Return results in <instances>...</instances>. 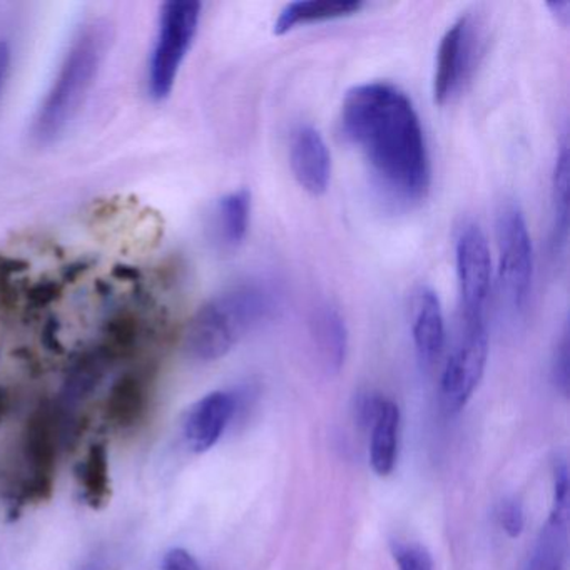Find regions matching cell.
<instances>
[{"instance_id": "obj_1", "label": "cell", "mask_w": 570, "mask_h": 570, "mask_svg": "<svg viewBox=\"0 0 570 570\" xmlns=\"http://www.w3.org/2000/svg\"><path fill=\"white\" fill-rule=\"evenodd\" d=\"M342 131L358 148L386 199L412 208L432 185L429 146L412 99L390 82H365L346 92Z\"/></svg>"}, {"instance_id": "obj_2", "label": "cell", "mask_w": 570, "mask_h": 570, "mask_svg": "<svg viewBox=\"0 0 570 570\" xmlns=\"http://www.w3.org/2000/svg\"><path fill=\"white\" fill-rule=\"evenodd\" d=\"M275 293L258 282L238 283L209 298L189 322L185 350L196 362L225 358L275 312Z\"/></svg>"}, {"instance_id": "obj_3", "label": "cell", "mask_w": 570, "mask_h": 570, "mask_svg": "<svg viewBox=\"0 0 570 570\" xmlns=\"http://www.w3.org/2000/svg\"><path fill=\"white\" fill-rule=\"evenodd\" d=\"M108 46L109 28L102 22H88L76 32L32 122V136L39 145L58 141L78 118Z\"/></svg>"}, {"instance_id": "obj_4", "label": "cell", "mask_w": 570, "mask_h": 570, "mask_svg": "<svg viewBox=\"0 0 570 570\" xmlns=\"http://www.w3.org/2000/svg\"><path fill=\"white\" fill-rule=\"evenodd\" d=\"M61 422L51 406L36 410L21 436V472L2 485L12 503L46 502L55 493L61 449Z\"/></svg>"}, {"instance_id": "obj_5", "label": "cell", "mask_w": 570, "mask_h": 570, "mask_svg": "<svg viewBox=\"0 0 570 570\" xmlns=\"http://www.w3.org/2000/svg\"><path fill=\"white\" fill-rule=\"evenodd\" d=\"M202 2L171 0L161 6L155 45L148 62V92L165 101L175 89L181 66L198 35Z\"/></svg>"}, {"instance_id": "obj_6", "label": "cell", "mask_w": 570, "mask_h": 570, "mask_svg": "<svg viewBox=\"0 0 570 570\" xmlns=\"http://www.w3.org/2000/svg\"><path fill=\"white\" fill-rule=\"evenodd\" d=\"M500 295L513 312H522L533 283V245L525 215L515 203H505L497 215Z\"/></svg>"}, {"instance_id": "obj_7", "label": "cell", "mask_w": 570, "mask_h": 570, "mask_svg": "<svg viewBox=\"0 0 570 570\" xmlns=\"http://www.w3.org/2000/svg\"><path fill=\"white\" fill-rule=\"evenodd\" d=\"M462 332L440 376V405L446 415H455L472 399L489 358L485 320H462Z\"/></svg>"}, {"instance_id": "obj_8", "label": "cell", "mask_w": 570, "mask_h": 570, "mask_svg": "<svg viewBox=\"0 0 570 570\" xmlns=\"http://www.w3.org/2000/svg\"><path fill=\"white\" fill-rule=\"evenodd\" d=\"M455 266L462 320H485L492 288V253L485 233L475 223H466L460 228Z\"/></svg>"}, {"instance_id": "obj_9", "label": "cell", "mask_w": 570, "mask_h": 570, "mask_svg": "<svg viewBox=\"0 0 570 570\" xmlns=\"http://www.w3.org/2000/svg\"><path fill=\"white\" fill-rule=\"evenodd\" d=\"M479 52V24L472 16H462L440 39L433 72V99L436 105H446L465 88L475 69Z\"/></svg>"}, {"instance_id": "obj_10", "label": "cell", "mask_w": 570, "mask_h": 570, "mask_svg": "<svg viewBox=\"0 0 570 570\" xmlns=\"http://www.w3.org/2000/svg\"><path fill=\"white\" fill-rule=\"evenodd\" d=\"M289 166L296 183L312 196L328 191L332 155L322 132L312 125H299L289 138Z\"/></svg>"}, {"instance_id": "obj_11", "label": "cell", "mask_w": 570, "mask_h": 570, "mask_svg": "<svg viewBox=\"0 0 570 570\" xmlns=\"http://www.w3.org/2000/svg\"><path fill=\"white\" fill-rule=\"evenodd\" d=\"M410 328L416 358L423 368H430L445 350L446 330L442 302L429 286H420L412 295Z\"/></svg>"}, {"instance_id": "obj_12", "label": "cell", "mask_w": 570, "mask_h": 570, "mask_svg": "<svg viewBox=\"0 0 570 570\" xmlns=\"http://www.w3.org/2000/svg\"><path fill=\"white\" fill-rule=\"evenodd\" d=\"M238 410V396L232 392L208 393L189 409L185 419V439L196 453L212 450L225 433Z\"/></svg>"}, {"instance_id": "obj_13", "label": "cell", "mask_w": 570, "mask_h": 570, "mask_svg": "<svg viewBox=\"0 0 570 570\" xmlns=\"http://www.w3.org/2000/svg\"><path fill=\"white\" fill-rule=\"evenodd\" d=\"M252 222V195L246 189L226 193L213 206L209 233L223 252H235L245 243Z\"/></svg>"}, {"instance_id": "obj_14", "label": "cell", "mask_w": 570, "mask_h": 570, "mask_svg": "<svg viewBox=\"0 0 570 570\" xmlns=\"http://www.w3.org/2000/svg\"><path fill=\"white\" fill-rule=\"evenodd\" d=\"M309 333L320 362L330 373H338L348 355V328L338 308L323 303L313 309Z\"/></svg>"}, {"instance_id": "obj_15", "label": "cell", "mask_w": 570, "mask_h": 570, "mask_svg": "<svg viewBox=\"0 0 570 570\" xmlns=\"http://www.w3.org/2000/svg\"><path fill=\"white\" fill-rule=\"evenodd\" d=\"M365 8L360 0H298L286 4L273 24L276 36H285L302 26L352 18Z\"/></svg>"}, {"instance_id": "obj_16", "label": "cell", "mask_w": 570, "mask_h": 570, "mask_svg": "<svg viewBox=\"0 0 570 570\" xmlns=\"http://www.w3.org/2000/svg\"><path fill=\"white\" fill-rule=\"evenodd\" d=\"M148 385L136 373H126L109 392L106 420L119 430L132 429L141 422L148 410Z\"/></svg>"}, {"instance_id": "obj_17", "label": "cell", "mask_w": 570, "mask_h": 570, "mask_svg": "<svg viewBox=\"0 0 570 570\" xmlns=\"http://www.w3.org/2000/svg\"><path fill=\"white\" fill-rule=\"evenodd\" d=\"M400 422L402 415L399 405L386 399L370 429V465L379 476H389L395 470L399 460Z\"/></svg>"}, {"instance_id": "obj_18", "label": "cell", "mask_w": 570, "mask_h": 570, "mask_svg": "<svg viewBox=\"0 0 570 570\" xmlns=\"http://www.w3.org/2000/svg\"><path fill=\"white\" fill-rule=\"evenodd\" d=\"M569 507H552L525 570H563L569 546Z\"/></svg>"}, {"instance_id": "obj_19", "label": "cell", "mask_w": 570, "mask_h": 570, "mask_svg": "<svg viewBox=\"0 0 570 570\" xmlns=\"http://www.w3.org/2000/svg\"><path fill=\"white\" fill-rule=\"evenodd\" d=\"M569 146L563 142L557 153L550 188V208H552V242L553 253L560 255L566 249L569 238Z\"/></svg>"}, {"instance_id": "obj_20", "label": "cell", "mask_w": 570, "mask_h": 570, "mask_svg": "<svg viewBox=\"0 0 570 570\" xmlns=\"http://www.w3.org/2000/svg\"><path fill=\"white\" fill-rule=\"evenodd\" d=\"M82 500L99 510L111 500V473H109L108 449L105 443H95L78 470Z\"/></svg>"}, {"instance_id": "obj_21", "label": "cell", "mask_w": 570, "mask_h": 570, "mask_svg": "<svg viewBox=\"0 0 570 570\" xmlns=\"http://www.w3.org/2000/svg\"><path fill=\"white\" fill-rule=\"evenodd\" d=\"M392 556L399 570H433L432 553L415 542H395Z\"/></svg>"}, {"instance_id": "obj_22", "label": "cell", "mask_w": 570, "mask_h": 570, "mask_svg": "<svg viewBox=\"0 0 570 570\" xmlns=\"http://www.w3.org/2000/svg\"><path fill=\"white\" fill-rule=\"evenodd\" d=\"M497 520H499L500 529L510 539H519L525 529V512H523L522 502L517 497L503 499L497 509Z\"/></svg>"}, {"instance_id": "obj_23", "label": "cell", "mask_w": 570, "mask_h": 570, "mask_svg": "<svg viewBox=\"0 0 570 570\" xmlns=\"http://www.w3.org/2000/svg\"><path fill=\"white\" fill-rule=\"evenodd\" d=\"M552 382L563 396H569L570 389V348L569 330L563 328L562 336L557 342L552 358Z\"/></svg>"}, {"instance_id": "obj_24", "label": "cell", "mask_w": 570, "mask_h": 570, "mask_svg": "<svg viewBox=\"0 0 570 570\" xmlns=\"http://www.w3.org/2000/svg\"><path fill=\"white\" fill-rule=\"evenodd\" d=\"M385 400L386 396H383L382 393L370 392V390L358 393L355 399V405H353L355 422L358 423L362 429H372Z\"/></svg>"}, {"instance_id": "obj_25", "label": "cell", "mask_w": 570, "mask_h": 570, "mask_svg": "<svg viewBox=\"0 0 570 570\" xmlns=\"http://www.w3.org/2000/svg\"><path fill=\"white\" fill-rule=\"evenodd\" d=\"M163 570H203L191 552L181 547L169 549L163 557Z\"/></svg>"}, {"instance_id": "obj_26", "label": "cell", "mask_w": 570, "mask_h": 570, "mask_svg": "<svg viewBox=\"0 0 570 570\" xmlns=\"http://www.w3.org/2000/svg\"><path fill=\"white\" fill-rule=\"evenodd\" d=\"M547 8L550 9L552 16H556L557 21L562 22V24H567L570 18V2L569 0H552L547 4Z\"/></svg>"}, {"instance_id": "obj_27", "label": "cell", "mask_w": 570, "mask_h": 570, "mask_svg": "<svg viewBox=\"0 0 570 570\" xmlns=\"http://www.w3.org/2000/svg\"><path fill=\"white\" fill-rule=\"evenodd\" d=\"M9 65H11V49L4 41H0V89L4 86L6 76L9 72Z\"/></svg>"}, {"instance_id": "obj_28", "label": "cell", "mask_w": 570, "mask_h": 570, "mask_svg": "<svg viewBox=\"0 0 570 570\" xmlns=\"http://www.w3.org/2000/svg\"><path fill=\"white\" fill-rule=\"evenodd\" d=\"M9 406H11V399H9V393L6 392L4 389H0V423L8 415Z\"/></svg>"}, {"instance_id": "obj_29", "label": "cell", "mask_w": 570, "mask_h": 570, "mask_svg": "<svg viewBox=\"0 0 570 570\" xmlns=\"http://www.w3.org/2000/svg\"><path fill=\"white\" fill-rule=\"evenodd\" d=\"M81 570H105V563L101 560H92V562L86 563Z\"/></svg>"}]
</instances>
